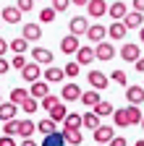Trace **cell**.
<instances>
[{
	"label": "cell",
	"mask_w": 144,
	"mask_h": 146,
	"mask_svg": "<svg viewBox=\"0 0 144 146\" xmlns=\"http://www.w3.org/2000/svg\"><path fill=\"white\" fill-rule=\"evenodd\" d=\"M21 76H24V81H29V84L40 81V76H42V65H37V63H26V65L21 68Z\"/></svg>",
	"instance_id": "277c9868"
},
{
	"label": "cell",
	"mask_w": 144,
	"mask_h": 146,
	"mask_svg": "<svg viewBox=\"0 0 144 146\" xmlns=\"http://www.w3.org/2000/svg\"><path fill=\"white\" fill-rule=\"evenodd\" d=\"M68 29H71V34H74V36H79V34H86V29H89V21H86L84 16H74V18L68 21Z\"/></svg>",
	"instance_id": "52a82bcc"
},
{
	"label": "cell",
	"mask_w": 144,
	"mask_h": 146,
	"mask_svg": "<svg viewBox=\"0 0 144 146\" xmlns=\"http://www.w3.org/2000/svg\"><path fill=\"white\" fill-rule=\"evenodd\" d=\"M139 125H141V131H144V117H141V123H139Z\"/></svg>",
	"instance_id": "11a10c76"
},
{
	"label": "cell",
	"mask_w": 144,
	"mask_h": 146,
	"mask_svg": "<svg viewBox=\"0 0 144 146\" xmlns=\"http://www.w3.org/2000/svg\"><path fill=\"white\" fill-rule=\"evenodd\" d=\"M0 104H3V99H0Z\"/></svg>",
	"instance_id": "9f6ffc18"
},
{
	"label": "cell",
	"mask_w": 144,
	"mask_h": 146,
	"mask_svg": "<svg viewBox=\"0 0 144 146\" xmlns=\"http://www.w3.org/2000/svg\"><path fill=\"white\" fill-rule=\"evenodd\" d=\"M66 115H68V110H66V104H63V102H58L55 107L50 110V117H47V120H52V123L58 125V123H63V117H66Z\"/></svg>",
	"instance_id": "7402d4cb"
},
{
	"label": "cell",
	"mask_w": 144,
	"mask_h": 146,
	"mask_svg": "<svg viewBox=\"0 0 144 146\" xmlns=\"http://www.w3.org/2000/svg\"><path fill=\"white\" fill-rule=\"evenodd\" d=\"M31 63H37V65H50V63H52V52L45 50V47L31 50Z\"/></svg>",
	"instance_id": "9c48e42d"
},
{
	"label": "cell",
	"mask_w": 144,
	"mask_h": 146,
	"mask_svg": "<svg viewBox=\"0 0 144 146\" xmlns=\"http://www.w3.org/2000/svg\"><path fill=\"white\" fill-rule=\"evenodd\" d=\"M16 104H11V102H3L0 104V120L3 123H8V120H16Z\"/></svg>",
	"instance_id": "603a6c76"
},
{
	"label": "cell",
	"mask_w": 144,
	"mask_h": 146,
	"mask_svg": "<svg viewBox=\"0 0 144 146\" xmlns=\"http://www.w3.org/2000/svg\"><path fill=\"white\" fill-rule=\"evenodd\" d=\"M123 26H126V29H141V26H144V13L129 11V13L123 16Z\"/></svg>",
	"instance_id": "8992f818"
},
{
	"label": "cell",
	"mask_w": 144,
	"mask_h": 146,
	"mask_svg": "<svg viewBox=\"0 0 144 146\" xmlns=\"http://www.w3.org/2000/svg\"><path fill=\"white\" fill-rule=\"evenodd\" d=\"M121 58H123L126 63H136V60L141 58V50H139V44H134V42H126V44L121 47Z\"/></svg>",
	"instance_id": "6da1fadb"
},
{
	"label": "cell",
	"mask_w": 144,
	"mask_h": 146,
	"mask_svg": "<svg viewBox=\"0 0 144 146\" xmlns=\"http://www.w3.org/2000/svg\"><path fill=\"white\" fill-rule=\"evenodd\" d=\"M107 13H110V16L115 18V21H123V16L129 13V5H126L123 0H115L113 5H107Z\"/></svg>",
	"instance_id": "ac0fdd59"
},
{
	"label": "cell",
	"mask_w": 144,
	"mask_h": 146,
	"mask_svg": "<svg viewBox=\"0 0 144 146\" xmlns=\"http://www.w3.org/2000/svg\"><path fill=\"white\" fill-rule=\"evenodd\" d=\"M24 99H29V91H26V89H11V104L19 107Z\"/></svg>",
	"instance_id": "4dcf8cb0"
},
{
	"label": "cell",
	"mask_w": 144,
	"mask_h": 146,
	"mask_svg": "<svg viewBox=\"0 0 144 146\" xmlns=\"http://www.w3.org/2000/svg\"><path fill=\"white\" fill-rule=\"evenodd\" d=\"M21 146H40V143H34L31 138H24V141H21Z\"/></svg>",
	"instance_id": "f907efd6"
},
{
	"label": "cell",
	"mask_w": 144,
	"mask_h": 146,
	"mask_svg": "<svg viewBox=\"0 0 144 146\" xmlns=\"http://www.w3.org/2000/svg\"><path fill=\"white\" fill-rule=\"evenodd\" d=\"M107 81H115L118 86H126L129 84V76H126V70H113L110 76H107Z\"/></svg>",
	"instance_id": "836d02e7"
},
{
	"label": "cell",
	"mask_w": 144,
	"mask_h": 146,
	"mask_svg": "<svg viewBox=\"0 0 144 146\" xmlns=\"http://www.w3.org/2000/svg\"><path fill=\"white\" fill-rule=\"evenodd\" d=\"M11 70V63L5 60V58H0V76H3V73H8Z\"/></svg>",
	"instance_id": "bcb514c9"
},
{
	"label": "cell",
	"mask_w": 144,
	"mask_h": 146,
	"mask_svg": "<svg viewBox=\"0 0 144 146\" xmlns=\"http://www.w3.org/2000/svg\"><path fill=\"white\" fill-rule=\"evenodd\" d=\"M81 128V115L79 112H68L63 117V131H79Z\"/></svg>",
	"instance_id": "d6986e66"
},
{
	"label": "cell",
	"mask_w": 144,
	"mask_h": 146,
	"mask_svg": "<svg viewBox=\"0 0 144 146\" xmlns=\"http://www.w3.org/2000/svg\"><path fill=\"white\" fill-rule=\"evenodd\" d=\"M0 16H3L5 24H21V11L16 5H8V8H0Z\"/></svg>",
	"instance_id": "8fae6325"
},
{
	"label": "cell",
	"mask_w": 144,
	"mask_h": 146,
	"mask_svg": "<svg viewBox=\"0 0 144 146\" xmlns=\"http://www.w3.org/2000/svg\"><path fill=\"white\" fill-rule=\"evenodd\" d=\"M34 128H37L40 133H45V136H50V133H58V128H55V123H52V120H40Z\"/></svg>",
	"instance_id": "1f68e13d"
},
{
	"label": "cell",
	"mask_w": 144,
	"mask_h": 146,
	"mask_svg": "<svg viewBox=\"0 0 144 146\" xmlns=\"http://www.w3.org/2000/svg\"><path fill=\"white\" fill-rule=\"evenodd\" d=\"M113 123L118 128H129V120H126V112H123V110H113Z\"/></svg>",
	"instance_id": "d590c367"
},
{
	"label": "cell",
	"mask_w": 144,
	"mask_h": 146,
	"mask_svg": "<svg viewBox=\"0 0 144 146\" xmlns=\"http://www.w3.org/2000/svg\"><path fill=\"white\" fill-rule=\"evenodd\" d=\"M63 68H55V65H47L45 70V84H63Z\"/></svg>",
	"instance_id": "2e32d148"
},
{
	"label": "cell",
	"mask_w": 144,
	"mask_h": 146,
	"mask_svg": "<svg viewBox=\"0 0 144 146\" xmlns=\"http://www.w3.org/2000/svg\"><path fill=\"white\" fill-rule=\"evenodd\" d=\"M107 146H126V138L123 136H113L110 141H107Z\"/></svg>",
	"instance_id": "ee69618b"
},
{
	"label": "cell",
	"mask_w": 144,
	"mask_h": 146,
	"mask_svg": "<svg viewBox=\"0 0 144 146\" xmlns=\"http://www.w3.org/2000/svg\"><path fill=\"white\" fill-rule=\"evenodd\" d=\"M31 133H34V120H19V136L31 138Z\"/></svg>",
	"instance_id": "f546056e"
},
{
	"label": "cell",
	"mask_w": 144,
	"mask_h": 146,
	"mask_svg": "<svg viewBox=\"0 0 144 146\" xmlns=\"http://www.w3.org/2000/svg\"><path fill=\"white\" fill-rule=\"evenodd\" d=\"M92 112H94L97 117H107V115H113V104H110V102H105V99H100V102L92 107Z\"/></svg>",
	"instance_id": "cb8c5ba5"
},
{
	"label": "cell",
	"mask_w": 144,
	"mask_h": 146,
	"mask_svg": "<svg viewBox=\"0 0 144 146\" xmlns=\"http://www.w3.org/2000/svg\"><path fill=\"white\" fill-rule=\"evenodd\" d=\"M131 8H134L136 13H144V0H134V3H131Z\"/></svg>",
	"instance_id": "7dc6e473"
},
{
	"label": "cell",
	"mask_w": 144,
	"mask_h": 146,
	"mask_svg": "<svg viewBox=\"0 0 144 146\" xmlns=\"http://www.w3.org/2000/svg\"><path fill=\"white\" fill-rule=\"evenodd\" d=\"M139 39H141V44H144V26L139 29Z\"/></svg>",
	"instance_id": "f5cc1de1"
},
{
	"label": "cell",
	"mask_w": 144,
	"mask_h": 146,
	"mask_svg": "<svg viewBox=\"0 0 144 146\" xmlns=\"http://www.w3.org/2000/svg\"><path fill=\"white\" fill-rule=\"evenodd\" d=\"M123 112H126V120H129V125H139V123H141V117H144V115L139 112V107H134V104H129Z\"/></svg>",
	"instance_id": "d4e9b609"
},
{
	"label": "cell",
	"mask_w": 144,
	"mask_h": 146,
	"mask_svg": "<svg viewBox=\"0 0 144 146\" xmlns=\"http://www.w3.org/2000/svg\"><path fill=\"white\" fill-rule=\"evenodd\" d=\"M86 13L92 18H100V16L107 13V3H105V0H89V3H86Z\"/></svg>",
	"instance_id": "30bf717a"
},
{
	"label": "cell",
	"mask_w": 144,
	"mask_h": 146,
	"mask_svg": "<svg viewBox=\"0 0 144 146\" xmlns=\"http://www.w3.org/2000/svg\"><path fill=\"white\" fill-rule=\"evenodd\" d=\"M63 76H66V78H76V76H79V65H76L74 60H71V63L63 68Z\"/></svg>",
	"instance_id": "74e56055"
},
{
	"label": "cell",
	"mask_w": 144,
	"mask_h": 146,
	"mask_svg": "<svg viewBox=\"0 0 144 146\" xmlns=\"http://www.w3.org/2000/svg\"><path fill=\"white\" fill-rule=\"evenodd\" d=\"M40 36H42V26L40 24H26L24 26V39L26 42H37Z\"/></svg>",
	"instance_id": "44dd1931"
},
{
	"label": "cell",
	"mask_w": 144,
	"mask_h": 146,
	"mask_svg": "<svg viewBox=\"0 0 144 146\" xmlns=\"http://www.w3.org/2000/svg\"><path fill=\"white\" fill-rule=\"evenodd\" d=\"M107 84H110V81H107V76L102 70H89V86H92L94 91H105Z\"/></svg>",
	"instance_id": "7a4b0ae2"
},
{
	"label": "cell",
	"mask_w": 144,
	"mask_h": 146,
	"mask_svg": "<svg viewBox=\"0 0 144 146\" xmlns=\"http://www.w3.org/2000/svg\"><path fill=\"white\" fill-rule=\"evenodd\" d=\"M134 146H144V141H136V143H134Z\"/></svg>",
	"instance_id": "db71d44e"
},
{
	"label": "cell",
	"mask_w": 144,
	"mask_h": 146,
	"mask_svg": "<svg viewBox=\"0 0 144 146\" xmlns=\"http://www.w3.org/2000/svg\"><path fill=\"white\" fill-rule=\"evenodd\" d=\"M34 3H37V0H34Z\"/></svg>",
	"instance_id": "680465c9"
},
{
	"label": "cell",
	"mask_w": 144,
	"mask_h": 146,
	"mask_svg": "<svg viewBox=\"0 0 144 146\" xmlns=\"http://www.w3.org/2000/svg\"><path fill=\"white\" fill-rule=\"evenodd\" d=\"M0 146H16V138H11V136H0Z\"/></svg>",
	"instance_id": "f6af8a7d"
},
{
	"label": "cell",
	"mask_w": 144,
	"mask_h": 146,
	"mask_svg": "<svg viewBox=\"0 0 144 146\" xmlns=\"http://www.w3.org/2000/svg\"><path fill=\"white\" fill-rule=\"evenodd\" d=\"M79 99H81V104H86V107H94V104L100 102V91H94V89H92V91H81Z\"/></svg>",
	"instance_id": "83f0119b"
},
{
	"label": "cell",
	"mask_w": 144,
	"mask_h": 146,
	"mask_svg": "<svg viewBox=\"0 0 144 146\" xmlns=\"http://www.w3.org/2000/svg\"><path fill=\"white\" fill-rule=\"evenodd\" d=\"M40 21H42V24L55 21V11H52V8H42V11H40Z\"/></svg>",
	"instance_id": "f35d334b"
},
{
	"label": "cell",
	"mask_w": 144,
	"mask_h": 146,
	"mask_svg": "<svg viewBox=\"0 0 144 146\" xmlns=\"http://www.w3.org/2000/svg\"><path fill=\"white\" fill-rule=\"evenodd\" d=\"M134 65H136V70H139V73H144V58H139Z\"/></svg>",
	"instance_id": "681fc988"
},
{
	"label": "cell",
	"mask_w": 144,
	"mask_h": 146,
	"mask_svg": "<svg viewBox=\"0 0 144 146\" xmlns=\"http://www.w3.org/2000/svg\"><path fill=\"white\" fill-rule=\"evenodd\" d=\"M5 52H8V42L3 39V36H0V58H3V55H5Z\"/></svg>",
	"instance_id": "c3c4849f"
},
{
	"label": "cell",
	"mask_w": 144,
	"mask_h": 146,
	"mask_svg": "<svg viewBox=\"0 0 144 146\" xmlns=\"http://www.w3.org/2000/svg\"><path fill=\"white\" fill-rule=\"evenodd\" d=\"M71 5V0H52V11L55 13H60V11H66Z\"/></svg>",
	"instance_id": "b9f144b4"
},
{
	"label": "cell",
	"mask_w": 144,
	"mask_h": 146,
	"mask_svg": "<svg viewBox=\"0 0 144 146\" xmlns=\"http://www.w3.org/2000/svg\"><path fill=\"white\" fill-rule=\"evenodd\" d=\"M126 34H129V29L123 26V21H115L113 26H107V36H110V39H126Z\"/></svg>",
	"instance_id": "ffe728a7"
},
{
	"label": "cell",
	"mask_w": 144,
	"mask_h": 146,
	"mask_svg": "<svg viewBox=\"0 0 144 146\" xmlns=\"http://www.w3.org/2000/svg\"><path fill=\"white\" fill-rule=\"evenodd\" d=\"M94 146H100V143H94Z\"/></svg>",
	"instance_id": "6f0895ef"
},
{
	"label": "cell",
	"mask_w": 144,
	"mask_h": 146,
	"mask_svg": "<svg viewBox=\"0 0 144 146\" xmlns=\"http://www.w3.org/2000/svg\"><path fill=\"white\" fill-rule=\"evenodd\" d=\"M94 60V47H79L76 50V65H89Z\"/></svg>",
	"instance_id": "e0dca14e"
},
{
	"label": "cell",
	"mask_w": 144,
	"mask_h": 146,
	"mask_svg": "<svg viewBox=\"0 0 144 146\" xmlns=\"http://www.w3.org/2000/svg\"><path fill=\"white\" fill-rule=\"evenodd\" d=\"M60 97H63V102H74V99H79L81 97V89H79V84H66L63 86V91H60Z\"/></svg>",
	"instance_id": "9a60e30c"
},
{
	"label": "cell",
	"mask_w": 144,
	"mask_h": 146,
	"mask_svg": "<svg viewBox=\"0 0 144 146\" xmlns=\"http://www.w3.org/2000/svg\"><path fill=\"white\" fill-rule=\"evenodd\" d=\"M3 133L5 136H19V120H8V123H3Z\"/></svg>",
	"instance_id": "e575fe53"
},
{
	"label": "cell",
	"mask_w": 144,
	"mask_h": 146,
	"mask_svg": "<svg viewBox=\"0 0 144 146\" xmlns=\"http://www.w3.org/2000/svg\"><path fill=\"white\" fill-rule=\"evenodd\" d=\"M79 47H81L79 44V36H74V34H68V36L60 39V52H66V55H74Z\"/></svg>",
	"instance_id": "7c38bea8"
},
{
	"label": "cell",
	"mask_w": 144,
	"mask_h": 146,
	"mask_svg": "<svg viewBox=\"0 0 144 146\" xmlns=\"http://www.w3.org/2000/svg\"><path fill=\"white\" fill-rule=\"evenodd\" d=\"M60 136L66 143H74V146H81V141H84V136L79 131H60Z\"/></svg>",
	"instance_id": "4316f807"
},
{
	"label": "cell",
	"mask_w": 144,
	"mask_h": 146,
	"mask_svg": "<svg viewBox=\"0 0 144 146\" xmlns=\"http://www.w3.org/2000/svg\"><path fill=\"white\" fill-rule=\"evenodd\" d=\"M113 55H115V47L110 42H100L97 50H94V58L97 60H113Z\"/></svg>",
	"instance_id": "4fadbf2b"
},
{
	"label": "cell",
	"mask_w": 144,
	"mask_h": 146,
	"mask_svg": "<svg viewBox=\"0 0 144 146\" xmlns=\"http://www.w3.org/2000/svg\"><path fill=\"white\" fill-rule=\"evenodd\" d=\"M24 65H26V58H24V55H13V68H19V70H21Z\"/></svg>",
	"instance_id": "7bdbcfd3"
},
{
	"label": "cell",
	"mask_w": 144,
	"mask_h": 146,
	"mask_svg": "<svg viewBox=\"0 0 144 146\" xmlns=\"http://www.w3.org/2000/svg\"><path fill=\"white\" fill-rule=\"evenodd\" d=\"M47 94H50V84H45V81H34L31 89H29V97H31V99H37V102L45 99Z\"/></svg>",
	"instance_id": "ba28073f"
},
{
	"label": "cell",
	"mask_w": 144,
	"mask_h": 146,
	"mask_svg": "<svg viewBox=\"0 0 144 146\" xmlns=\"http://www.w3.org/2000/svg\"><path fill=\"white\" fill-rule=\"evenodd\" d=\"M42 146H66V141H63L60 133H50V136H45Z\"/></svg>",
	"instance_id": "d6a6232c"
},
{
	"label": "cell",
	"mask_w": 144,
	"mask_h": 146,
	"mask_svg": "<svg viewBox=\"0 0 144 146\" xmlns=\"http://www.w3.org/2000/svg\"><path fill=\"white\" fill-rule=\"evenodd\" d=\"M71 3H74V5H86L89 0H71Z\"/></svg>",
	"instance_id": "816d5d0a"
},
{
	"label": "cell",
	"mask_w": 144,
	"mask_h": 146,
	"mask_svg": "<svg viewBox=\"0 0 144 146\" xmlns=\"http://www.w3.org/2000/svg\"><path fill=\"white\" fill-rule=\"evenodd\" d=\"M21 110H24V112H29V115H31V112H37V110H40V102L29 97V99H24V102H21Z\"/></svg>",
	"instance_id": "8d00e7d4"
},
{
	"label": "cell",
	"mask_w": 144,
	"mask_h": 146,
	"mask_svg": "<svg viewBox=\"0 0 144 146\" xmlns=\"http://www.w3.org/2000/svg\"><path fill=\"white\" fill-rule=\"evenodd\" d=\"M40 104H42V107L47 110V112H50V110H52V107L58 104V99H55V94H47L45 99H40Z\"/></svg>",
	"instance_id": "ab89813d"
},
{
	"label": "cell",
	"mask_w": 144,
	"mask_h": 146,
	"mask_svg": "<svg viewBox=\"0 0 144 146\" xmlns=\"http://www.w3.org/2000/svg\"><path fill=\"white\" fill-rule=\"evenodd\" d=\"M81 125L89 128V131H94V128H100V117H97L94 112H84V115H81Z\"/></svg>",
	"instance_id": "f1b7e54d"
},
{
	"label": "cell",
	"mask_w": 144,
	"mask_h": 146,
	"mask_svg": "<svg viewBox=\"0 0 144 146\" xmlns=\"http://www.w3.org/2000/svg\"><path fill=\"white\" fill-rule=\"evenodd\" d=\"M92 136H94V143L107 146V141H110L115 133H113V128H110V125H100V128H94V131H92Z\"/></svg>",
	"instance_id": "5b68a950"
},
{
	"label": "cell",
	"mask_w": 144,
	"mask_h": 146,
	"mask_svg": "<svg viewBox=\"0 0 144 146\" xmlns=\"http://www.w3.org/2000/svg\"><path fill=\"white\" fill-rule=\"evenodd\" d=\"M8 50H13V55H24V52L29 50V42L24 39V36H19V39L8 42Z\"/></svg>",
	"instance_id": "484cf974"
},
{
	"label": "cell",
	"mask_w": 144,
	"mask_h": 146,
	"mask_svg": "<svg viewBox=\"0 0 144 146\" xmlns=\"http://www.w3.org/2000/svg\"><path fill=\"white\" fill-rule=\"evenodd\" d=\"M16 8H19L21 13H26V11H34V0H16Z\"/></svg>",
	"instance_id": "60d3db41"
},
{
	"label": "cell",
	"mask_w": 144,
	"mask_h": 146,
	"mask_svg": "<svg viewBox=\"0 0 144 146\" xmlns=\"http://www.w3.org/2000/svg\"><path fill=\"white\" fill-rule=\"evenodd\" d=\"M126 99H129V104L139 107V104L144 102V86H139V84H134V86H126Z\"/></svg>",
	"instance_id": "3957f363"
},
{
	"label": "cell",
	"mask_w": 144,
	"mask_h": 146,
	"mask_svg": "<svg viewBox=\"0 0 144 146\" xmlns=\"http://www.w3.org/2000/svg\"><path fill=\"white\" fill-rule=\"evenodd\" d=\"M105 34H107V26H102V24H92V26L86 29V36H89V42H97V44L105 39Z\"/></svg>",
	"instance_id": "5bb4252c"
}]
</instances>
